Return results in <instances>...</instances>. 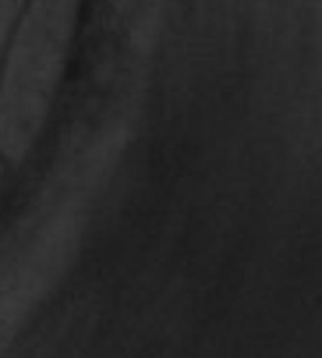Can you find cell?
I'll list each match as a JSON object with an SVG mask.
<instances>
[{"mask_svg":"<svg viewBox=\"0 0 322 358\" xmlns=\"http://www.w3.org/2000/svg\"><path fill=\"white\" fill-rule=\"evenodd\" d=\"M82 0H29L0 64V160L22 164L57 96Z\"/></svg>","mask_w":322,"mask_h":358,"instance_id":"1","label":"cell"}]
</instances>
